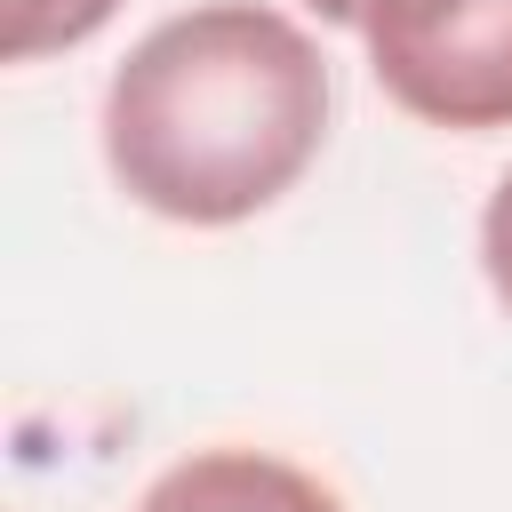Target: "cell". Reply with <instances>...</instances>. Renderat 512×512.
<instances>
[{
    "mask_svg": "<svg viewBox=\"0 0 512 512\" xmlns=\"http://www.w3.org/2000/svg\"><path fill=\"white\" fill-rule=\"evenodd\" d=\"M328 136V64L264 0H208L152 24L104 88V168L168 224H248Z\"/></svg>",
    "mask_w": 512,
    "mask_h": 512,
    "instance_id": "1",
    "label": "cell"
},
{
    "mask_svg": "<svg viewBox=\"0 0 512 512\" xmlns=\"http://www.w3.org/2000/svg\"><path fill=\"white\" fill-rule=\"evenodd\" d=\"M376 88L456 136L512 128V0H360Z\"/></svg>",
    "mask_w": 512,
    "mask_h": 512,
    "instance_id": "2",
    "label": "cell"
},
{
    "mask_svg": "<svg viewBox=\"0 0 512 512\" xmlns=\"http://www.w3.org/2000/svg\"><path fill=\"white\" fill-rule=\"evenodd\" d=\"M136 512H344L328 480H312L288 456L264 448H200L184 464H168Z\"/></svg>",
    "mask_w": 512,
    "mask_h": 512,
    "instance_id": "3",
    "label": "cell"
},
{
    "mask_svg": "<svg viewBox=\"0 0 512 512\" xmlns=\"http://www.w3.org/2000/svg\"><path fill=\"white\" fill-rule=\"evenodd\" d=\"M120 0H8V64H40L112 24Z\"/></svg>",
    "mask_w": 512,
    "mask_h": 512,
    "instance_id": "4",
    "label": "cell"
},
{
    "mask_svg": "<svg viewBox=\"0 0 512 512\" xmlns=\"http://www.w3.org/2000/svg\"><path fill=\"white\" fill-rule=\"evenodd\" d=\"M480 272H488L496 304L512 312V168H504V184H496L488 208H480Z\"/></svg>",
    "mask_w": 512,
    "mask_h": 512,
    "instance_id": "5",
    "label": "cell"
},
{
    "mask_svg": "<svg viewBox=\"0 0 512 512\" xmlns=\"http://www.w3.org/2000/svg\"><path fill=\"white\" fill-rule=\"evenodd\" d=\"M312 16H328V24H360V0H304Z\"/></svg>",
    "mask_w": 512,
    "mask_h": 512,
    "instance_id": "6",
    "label": "cell"
}]
</instances>
